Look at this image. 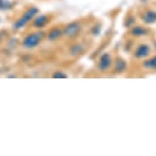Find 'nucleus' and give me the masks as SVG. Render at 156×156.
I'll list each match as a JSON object with an SVG mask.
<instances>
[{"label":"nucleus","instance_id":"f257e3e1","mask_svg":"<svg viewBox=\"0 0 156 156\" xmlns=\"http://www.w3.org/2000/svg\"><path fill=\"white\" fill-rule=\"evenodd\" d=\"M46 37V33L43 30H38L34 33L29 34L24 38L22 46L26 49H33L38 47L44 38Z\"/></svg>","mask_w":156,"mask_h":156},{"label":"nucleus","instance_id":"f03ea898","mask_svg":"<svg viewBox=\"0 0 156 156\" xmlns=\"http://www.w3.org/2000/svg\"><path fill=\"white\" fill-rule=\"evenodd\" d=\"M38 12H39V10H38V8H36V7H30V8H29L23 13L22 16L21 18H19L17 21L14 23V25H13V29L16 30L22 29L30 21H31L32 19L35 17L38 14Z\"/></svg>","mask_w":156,"mask_h":156},{"label":"nucleus","instance_id":"7ed1b4c3","mask_svg":"<svg viewBox=\"0 0 156 156\" xmlns=\"http://www.w3.org/2000/svg\"><path fill=\"white\" fill-rule=\"evenodd\" d=\"M82 24L79 21H73L67 25L63 30V34L68 38H74L82 31Z\"/></svg>","mask_w":156,"mask_h":156},{"label":"nucleus","instance_id":"20e7f679","mask_svg":"<svg viewBox=\"0 0 156 156\" xmlns=\"http://www.w3.org/2000/svg\"><path fill=\"white\" fill-rule=\"evenodd\" d=\"M112 66V57L110 53H104L100 56L97 62V69L101 72L108 71Z\"/></svg>","mask_w":156,"mask_h":156},{"label":"nucleus","instance_id":"39448f33","mask_svg":"<svg viewBox=\"0 0 156 156\" xmlns=\"http://www.w3.org/2000/svg\"><path fill=\"white\" fill-rule=\"evenodd\" d=\"M49 16L48 15H37L33 19V27L35 29L44 28L47 24L48 23Z\"/></svg>","mask_w":156,"mask_h":156},{"label":"nucleus","instance_id":"423d86ee","mask_svg":"<svg viewBox=\"0 0 156 156\" xmlns=\"http://www.w3.org/2000/svg\"><path fill=\"white\" fill-rule=\"evenodd\" d=\"M63 35H64L63 34V30H62L61 28H58V27H56V28L51 29V30L49 31L46 35V38L48 39V41L52 43V42L58 41Z\"/></svg>","mask_w":156,"mask_h":156},{"label":"nucleus","instance_id":"0eeeda50","mask_svg":"<svg viewBox=\"0 0 156 156\" xmlns=\"http://www.w3.org/2000/svg\"><path fill=\"white\" fill-rule=\"evenodd\" d=\"M150 47L146 44H141L138 48L136 49L135 52H134V56L136 58H145L146 56H149L150 54Z\"/></svg>","mask_w":156,"mask_h":156},{"label":"nucleus","instance_id":"6e6552de","mask_svg":"<svg viewBox=\"0 0 156 156\" xmlns=\"http://www.w3.org/2000/svg\"><path fill=\"white\" fill-rule=\"evenodd\" d=\"M142 20L146 24H153L156 21V12L152 10L146 11L142 15Z\"/></svg>","mask_w":156,"mask_h":156},{"label":"nucleus","instance_id":"1a4fd4ad","mask_svg":"<svg viewBox=\"0 0 156 156\" xmlns=\"http://www.w3.org/2000/svg\"><path fill=\"white\" fill-rule=\"evenodd\" d=\"M126 68H127V64L126 62L122 58H118L115 60V64H114V70L116 72L117 74H121L123 71H125Z\"/></svg>","mask_w":156,"mask_h":156},{"label":"nucleus","instance_id":"9d476101","mask_svg":"<svg viewBox=\"0 0 156 156\" xmlns=\"http://www.w3.org/2000/svg\"><path fill=\"white\" fill-rule=\"evenodd\" d=\"M83 50H84V48L82 44L76 43L70 46L69 49V53L71 56H78L83 53Z\"/></svg>","mask_w":156,"mask_h":156},{"label":"nucleus","instance_id":"9b49d317","mask_svg":"<svg viewBox=\"0 0 156 156\" xmlns=\"http://www.w3.org/2000/svg\"><path fill=\"white\" fill-rule=\"evenodd\" d=\"M131 34L132 35L136 36V37H141V36L147 34V30L141 26H135L132 29Z\"/></svg>","mask_w":156,"mask_h":156},{"label":"nucleus","instance_id":"f8f14e48","mask_svg":"<svg viewBox=\"0 0 156 156\" xmlns=\"http://www.w3.org/2000/svg\"><path fill=\"white\" fill-rule=\"evenodd\" d=\"M144 67L149 69H156V56L144 62Z\"/></svg>","mask_w":156,"mask_h":156},{"label":"nucleus","instance_id":"ddd939ff","mask_svg":"<svg viewBox=\"0 0 156 156\" xmlns=\"http://www.w3.org/2000/svg\"><path fill=\"white\" fill-rule=\"evenodd\" d=\"M12 8V3L9 0H0V10H9Z\"/></svg>","mask_w":156,"mask_h":156},{"label":"nucleus","instance_id":"4468645a","mask_svg":"<svg viewBox=\"0 0 156 156\" xmlns=\"http://www.w3.org/2000/svg\"><path fill=\"white\" fill-rule=\"evenodd\" d=\"M51 77L55 78V79H65V78H68V75L65 72L59 70V71L54 72Z\"/></svg>","mask_w":156,"mask_h":156},{"label":"nucleus","instance_id":"2eb2a0df","mask_svg":"<svg viewBox=\"0 0 156 156\" xmlns=\"http://www.w3.org/2000/svg\"><path fill=\"white\" fill-rule=\"evenodd\" d=\"M154 48H156V43H155V44H154Z\"/></svg>","mask_w":156,"mask_h":156}]
</instances>
